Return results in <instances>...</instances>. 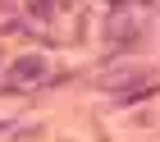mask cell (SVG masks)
I'll return each instance as SVG.
<instances>
[{"label":"cell","instance_id":"3957f363","mask_svg":"<svg viewBox=\"0 0 160 142\" xmlns=\"http://www.w3.org/2000/svg\"><path fill=\"white\" fill-rule=\"evenodd\" d=\"M101 87H114L119 96L137 92V87H147V64H123V69H110V73H101Z\"/></svg>","mask_w":160,"mask_h":142},{"label":"cell","instance_id":"277c9868","mask_svg":"<svg viewBox=\"0 0 160 142\" xmlns=\"http://www.w3.org/2000/svg\"><path fill=\"white\" fill-rule=\"evenodd\" d=\"M28 14H32V18H55V5H32Z\"/></svg>","mask_w":160,"mask_h":142},{"label":"cell","instance_id":"6da1fadb","mask_svg":"<svg viewBox=\"0 0 160 142\" xmlns=\"http://www.w3.org/2000/svg\"><path fill=\"white\" fill-rule=\"evenodd\" d=\"M137 23H133V9L128 5H114L110 9V18H105V41H110L114 50H128V46H137Z\"/></svg>","mask_w":160,"mask_h":142},{"label":"cell","instance_id":"7a4b0ae2","mask_svg":"<svg viewBox=\"0 0 160 142\" xmlns=\"http://www.w3.org/2000/svg\"><path fill=\"white\" fill-rule=\"evenodd\" d=\"M46 78V60L41 55H18L9 64V78H5V87L9 92H18V87H32V83H41Z\"/></svg>","mask_w":160,"mask_h":142}]
</instances>
